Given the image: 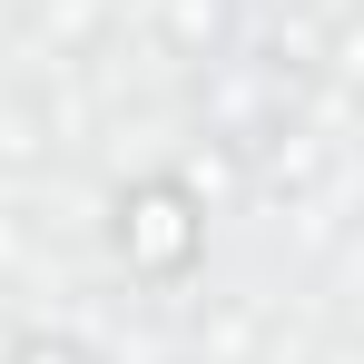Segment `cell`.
Returning <instances> with one entry per match:
<instances>
[{
  "label": "cell",
  "mask_w": 364,
  "mask_h": 364,
  "mask_svg": "<svg viewBox=\"0 0 364 364\" xmlns=\"http://www.w3.org/2000/svg\"><path fill=\"white\" fill-rule=\"evenodd\" d=\"M197 197H187L178 178H138L119 197V256L148 276V286H178L187 266H197Z\"/></svg>",
  "instance_id": "1"
},
{
  "label": "cell",
  "mask_w": 364,
  "mask_h": 364,
  "mask_svg": "<svg viewBox=\"0 0 364 364\" xmlns=\"http://www.w3.org/2000/svg\"><path fill=\"white\" fill-rule=\"evenodd\" d=\"M158 40L178 60H227V0H158Z\"/></svg>",
  "instance_id": "2"
},
{
  "label": "cell",
  "mask_w": 364,
  "mask_h": 364,
  "mask_svg": "<svg viewBox=\"0 0 364 364\" xmlns=\"http://www.w3.org/2000/svg\"><path fill=\"white\" fill-rule=\"evenodd\" d=\"M10 364H79V355H69V345H50V335H30V345H20Z\"/></svg>",
  "instance_id": "3"
}]
</instances>
